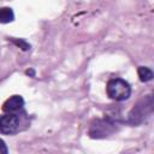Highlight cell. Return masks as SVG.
Instances as JSON below:
<instances>
[{
  "label": "cell",
  "instance_id": "obj_7",
  "mask_svg": "<svg viewBox=\"0 0 154 154\" xmlns=\"http://www.w3.org/2000/svg\"><path fill=\"white\" fill-rule=\"evenodd\" d=\"M137 72H138L140 79H141L142 82H149V81H152L153 77H154L153 71H152L149 67H146V66H140L138 70H137Z\"/></svg>",
  "mask_w": 154,
  "mask_h": 154
},
{
  "label": "cell",
  "instance_id": "obj_9",
  "mask_svg": "<svg viewBox=\"0 0 154 154\" xmlns=\"http://www.w3.org/2000/svg\"><path fill=\"white\" fill-rule=\"evenodd\" d=\"M7 153H8L7 146H6V143L0 138V154H7Z\"/></svg>",
  "mask_w": 154,
  "mask_h": 154
},
{
  "label": "cell",
  "instance_id": "obj_2",
  "mask_svg": "<svg viewBox=\"0 0 154 154\" xmlns=\"http://www.w3.org/2000/svg\"><path fill=\"white\" fill-rule=\"evenodd\" d=\"M107 95L116 101H124L131 95L130 84L123 78H112L108 81L106 87Z\"/></svg>",
  "mask_w": 154,
  "mask_h": 154
},
{
  "label": "cell",
  "instance_id": "obj_3",
  "mask_svg": "<svg viewBox=\"0 0 154 154\" xmlns=\"http://www.w3.org/2000/svg\"><path fill=\"white\" fill-rule=\"evenodd\" d=\"M118 130L117 122H113L109 118L96 119L89 129V136L91 138H105L111 136Z\"/></svg>",
  "mask_w": 154,
  "mask_h": 154
},
{
  "label": "cell",
  "instance_id": "obj_6",
  "mask_svg": "<svg viewBox=\"0 0 154 154\" xmlns=\"http://www.w3.org/2000/svg\"><path fill=\"white\" fill-rule=\"evenodd\" d=\"M14 19V13L10 7H1L0 8V23H10Z\"/></svg>",
  "mask_w": 154,
  "mask_h": 154
},
{
  "label": "cell",
  "instance_id": "obj_8",
  "mask_svg": "<svg viewBox=\"0 0 154 154\" xmlns=\"http://www.w3.org/2000/svg\"><path fill=\"white\" fill-rule=\"evenodd\" d=\"M17 46H19L22 49H24V51H28L29 48H30V45H28L25 41H23V40H12Z\"/></svg>",
  "mask_w": 154,
  "mask_h": 154
},
{
  "label": "cell",
  "instance_id": "obj_1",
  "mask_svg": "<svg viewBox=\"0 0 154 154\" xmlns=\"http://www.w3.org/2000/svg\"><path fill=\"white\" fill-rule=\"evenodd\" d=\"M153 105L154 103L152 95H147L143 99H141L129 112L128 123L135 126L146 122V119L150 117V114L153 113Z\"/></svg>",
  "mask_w": 154,
  "mask_h": 154
},
{
  "label": "cell",
  "instance_id": "obj_5",
  "mask_svg": "<svg viewBox=\"0 0 154 154\" xmlns=\"http://www.w3.org/2000/svg\"><path fill=\"white\" fill-rule=\"evenodd\" d=\"M24 105V100L20 95H13L11 97H8L4 105H2V111L6 113H14L17 111H19Z\"/></svg>",
  "mask_w": 154,
  "mask_h": 154
},
{
  "label": "cell",
  "instance_id": "obj_4",
  "mask_svg": "<svg viewBox=\"0 0 154 154\" xmlns=\"http://www.w3.org/2000/svg\"><path fill=\"white\" fill-rule=\"evenodd\" d=\"M19 128V117L13 113L0 116V132L5 135L14 134Z\"/></svg>",
  "mask_w": 154,
  "mask_h": 154
}]
</instances>
